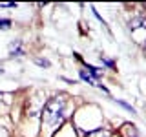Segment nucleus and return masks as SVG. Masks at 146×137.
Masks as SVG:
<instances>
[{
  "label": "nucleus",
  "instance_id": "3",
  "mask_svg": "<svg viewBox=\"0 0 146 137\" xmlns=\"http://www.w3.org/2000/svg\"><path fill=\"white\" fill-rule=\"evenodd\" d=\"M137 27H146V18L139 17V18H133L130 22V29H137Z\"/></svg>",
  "mask_w": 146,
  "mask_h": 137
},
{
  "label": "nucleus",
  "instance_id": "1",
  "mask_svg": "<svg viewBox=\"0 0 146 137\" xmlns=\"http://www.w3.org/2000/svg\"><path fill=\"white\" fill-rule=\"evenodd\" d=\"M64 104L66 102H64V99H60V97H53L46 102L44 112H42V121L48 126H55V124H58V122H62Z\"/></svg>",
  "mask_w": 146,
  "mask_h": 137
},
{
  "label": "nucleus",
  "instance_id": "7",
  "mask_svg": "<svg viewBox=\"0 0 146 137\" xmlns=\"http://www.w3.org/2000/svg\"><path fill=\"white\" fill-rule=\"evenodd\" d=\"M88 71H90L93 77H100V71L97 70V68H93V66H88Z\"/></svg>",
  "mask_w": 146,
  "mask_h": 137
},
{
  "label": "nucleus",
  "instance_id": "10",
  "mask_svg": "<svg viewBox=\"0 0 146 137\" xmlns=\"http://www.w3.org/2000/svg\"><path fill=\"white\" fill-rule=\"evenodd\" d=\"M144 48H146V46H144Z\"/></svg>",
  "mask_w": 146,
  "mask_h": 137
},
{
  "label": "nucleus",
  "instance_id": "8",
  "mask_svg": "<svg viewBox=\"0 0 146 137\" xmlns=\"http://www.w3.org/2000/svg\"><path fill=\"white\" fill-rule=\"evenodd\" d=\"M36 64H38V66H49L48 61H36Z\"/></svg>",
  "mask_w": 146,
  "mask_h": 137
},
{
  "label": "nucleus",
  "instance_id": "2",
  "mask_svg": "<svg viewBox=\"0 0 146 137\" xmlns=\"http://www.w3.org/2000/svg\"><path fill=\"white\" fill-rule=\"evenodd\" d=\"M80 79H82V80H86V82H88V84H91V86H99V84H97V80H95L86 70H80ZM99 88H102V86H99ZM102 90L106 91V88H102Z\"/></svg>",
  "mask_w": 146,
  "mask_h": 137
},
{
  "label": "nucleus",
  "instance_id": "5",
  "mask_svg": "<svg viewBox=\"0 0 146 137\" xmlns=\"http://www.w3.org/2000/svg\"><path fill=\"white\" fill-rule=\"evenodd\" d=\"M9 51H11V55H15V53L22 55V48H20V42H17V44H11V46H9Z\"/></svg>",
  "mask_w": 146,
  "mask_h": 137
},
{
  "label": "nucleus",
  "instance_id": "6",
  "mask_svg": "<svg viewBox=\"0 0 146 137\" xmlns=\"http://www.w3.org/2000/svg\"><path fill=\"white\" fill-rule=\"evenodd\" d=\"M9 26H11V20H7V18L0 20V29H9Z\"/></svg>",
  "mask_w": 146,
  "mask_h": 137
},
{
  "label": "nucleus",
  "instance_id": "4",
  "mask_svg": "<svg viewBox=\"0 0 146 137\" xmlns=\"http://www.w3.org/2000/svg\"><path fill=\"white\" fill-rule=\"evenodd\" d=\"M88 137H110V132L108 130H95V132H90Z\"/></svg>",
  "mask_w": 146,
  "mask_h": 137
},
{
  "label": "nucleus",
  "instance_id": "9",
  "mask_svg": "<svg viewBox=\"0 0 146 137\" xmlns=\"http://www.w3.org/2000/svg\"><path fill=\"white\" fill-rule=\"evenodd\" d=\"M0 137H7V132H6V130H4V128H2V126H0Z\"/></svg>",
  "mask_w": 146,
  "mask_h": 137
}]
</instances>
